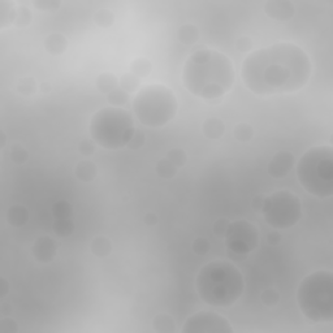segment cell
I'll return each mask as SVG.
<instances>
[{
    "label": "cell",
    "mask_w": 333,
    "mask_h": 333,
    "mask_svg": "<svg viewBox=\"0 0 333 333\" xmlns=\"http://www.w3.org/2000/svg\"><path fill=\"white\" fill-rule=\"evenodd\" d=\"M224 237L228 250L239 255L253 253L259 244L258 229L255 225L246 220L229 223Z\"/></svg>",
    "instance_id": "cell-9"
},
{
    "label": "cell",
    "mask_w": 333,
    "mask_h": 333,
    "mask_svg": "<svg viewBox=\"0 0 333 333\" xmlns=\"http://www.w3.org/2000/svg\"><path fill=\"white\" fill-rule=\"evenodd\" d=\"M265 196H256L253 198V202H251V204H253L254 210L255 211H260L261 210V206H263V202H265Z\"/></svg>",
    "instance_id": "cell-44"
},
{
    "label": "cell",
    "mask_w": 333,
    "mask_h": 333,
    "mask_svg": "<svg viewBox=\"0 0 333 333\" xmlns=\"http://www.w3.org/2000/svg\"><path fill=\"white\" fill-rule=\"evenodd\" d=\"M133 111L144 125L160 128L167 125L177 112V99L164 85H150L142 89L133 102Z\"/></svg>",
    "instance_id": "cell-7"
},
{
    "label": "cell",
    "mask_w": 333,
    "mask_h": 333,
    "mask_svg": "<svg viewBox=\"0 0 333 333\" xmlns=\"http://www.w3.org/2000/svg\"><path fill=\"white\" fill-rule=\"evenodd\" d=\"M267 242L270 245H279L281 242V235H280V233L277 230H272L271 233H268Z\"/></svg>",
    "instance_id": "cell-43"
},
{
    "label": "cell",
    "mask_w": 333,
    "mask_h": 333,
    "mask_svg": "<svg viewBox=\"0 0 333 333\" xmlns=\"http://www.w3.org/2000/svg\"><path fill=\"white\" fill-rule=\"evenodd\" d=\"M297 175L306 192L319 198L333 194V150L318 146L307 150L297 165Z\"/></svg>",
    "instance_id": "cell-5"
},
{
    "label": "cell",
    "mask_w": 333,
    "mask_h": 333,
    "mask_svg": "<svg viewBox=\"0 0 333 333\" xmlns=\"http://www.w3.org/2000/svg\"><path fill=\"white\" fill-rule=\"evenodd\" d=\"M265 12L273 20L288 21L294 16L296 8L289 0H270L265 4Z\"/></svg>",
    "instance_id": "cell-13"
},
{
    "label": "cell",
    "mask_w": 333,
    "mask_h": 333,
    "mask_svg": "<svg viewBox=\"0 0 333 333\" xmlns=\"http://www.w3.org/2000/svg\"><path fill=\"white\" fill-rule=\"evenodd\" d=\"M17 90L22 95H33L37 91V82L33 77H23L18 83Z\"/></svg>",
    "instance_id": "cell-34"
},
{
    "label": "cell",
    "mask_w": 333,
    "mask_h": 333,
    "mask_svg": "<svg viewBox=\"0 0 333 333\" xmlns=\"http://www.w3.org/2000/svg\"><path fill=\"white\" fill-rule=\"evenodd\" d=\"M196 287L198 296L207 304L213 307H229L241 297L245 281L234 265L215 260L201 268Z\"/></svg>",
    "instance_id": "cell-3"
},
{
    "label": "cell",
    "mask_w": 333,
    "mask_h": 333,
    "mask_svg": "<svg viewBox=\"0 0 333 333\" xmlns=\"http://www.w3.org/2000/svg\"><path fill=\"white\" fill-rule=\"evenodd\" d=\"M94 21L101 28H109L115 21V16L109 9H99L94 15Z\"/></svg>",
    "instance_id": "cell-29"
},
{
    "label": "cell",
    "mask_w": 333,
    "mask_h": 333,
    "mask_svg": "<svg viewBox=\"0 0 333 333\" xmlns=\"http://www.w3.org/2000/svg\"><path fill=\"white\" fill-rule=\"evenodd\" d=\"M17 8L13 3H9L7 0H0V28L4 29L6 26L15 23Z\"/></svg>",
    "instance_id": "cell-18"
},
{
    "label": "cell",
    "mask_w": 333,
    "mask_h": 333,
    "mask_svg": "<svg viewBox=\"0 0 333 333\" xmlns=\"http://www.w3.org/2000/svg\"><path fill=\"white\" fill-rule=\"evenodd\" d=\"M118 85H120V89H123L124 91L130 94V92H134L138 89V86H139V77L133 75L132 72L125 73L118 80Z\"/></svg>",
    "instance_id": "cell-26"
},
{
    "label": "cell",
    "mask_w": 333,
    "mask_h": 333,
    "mask_svg": "<svg viewBox=\"0 0 333 333\" xmlns=\"http://www.w3.org/2000/svg\"><path fill=\"white\" fill-rule=\"evenodd\" d=\"M251 46H253V43H251V39L249 37H241L237 40V43H235L237 50H240L242 52H247L251 49Z\"/></svg>",
    "instance_id": "cell-42"
},
{
    "label": "cell",
    "mask_w": 333,
    "mask_h": 333,
    "mask_svg": "<svg viewBox=\"0 0 333 333\" xmlns=\"http://www.w3.org/2000/svg\"><path fill=\"white\" fill-rule=\"evenodd\" d=\"M32 21V13H30L29 8L28 7H18L17 8V15H16L15 25L18 26V28H23V26H28Z\"/></svg>",
    "instance_id": "cell-35"
},
{
    "label": "cell",
    "mask_w": 333,
    "mask_h": 333,
    "mask_svg": "<svg viewBox=\"0 0 333 333\" xmlns=\"http://www.w3.org/2000/svg\"><path fill=\"white\" fill-rule=\"evenodd\" d=\"M18 328L16 322L13 319H2V322H0V332L2 333H15L17 332Z\"/></svg>",
    "instance_id": "cell-39"
},
{
    "label": "cell",
    "mask_w": 333,
    "mask_h": 333,
    "mask_svg": "<svg viewBox=\"0 0 333 333\" xmlns=\"http://www.w3.org/2000/svg\"><path fill=\"white\" fill-rule=\"evenodd\" d=\"M298 306L308 320L330 323L333 320V275L316 271L302 280L297 292Z\"/></svg>",
    "instance_id": "cell-4"
},
{
    "label": "cell",
    "mask_w": 333,
    "mask_h": 333,
    "mask_svg": "<svg viewBox=\"0 0 333 333\" xmlns=\"http://www.w3.org/2000/svg\"><path fill=\"white\" fill-rule=\"evenodd\" d=\"M52 228L59 237H68L75 230V224L72 219H55Z\"/></svg>",
    "instance_id": "cell-23"
},
{
    "label": "cell",
    "mask_w": 333,
    "mask_h": 333,
    "mask_svg": "<svg viewBox=\"0 0 333 333\" xmlns=\"http://www.w3.org/2000/svg\"><path fill=\"white\" fill-rule=\"evenodd\" d=\"M9 155H11L12 161L16 164H25L28 158H29V154H28L26 149L23 146H21V145H13L11 147Z\"/></svg>",
    "instance_id": "cell-31"
},
{
    "label": "cell",
    "mask_w": 333,
    "mask_h": 333,
    "mask_svg": "<svg viewBox=\"0 0 333 333\" xmlns=\"http://www.w3.org/2000/svg\"><path fill=\"white\" fill-rule=\"evenodd\" d=\"M294 164L293 154L289 151H279L272 156L268 164V173L273 178H284Z\"/></svg>",
    "instance_id": "cell-12"
},
{
    "label": "cell",
    "mask_w": 333,
    "mask_h": 333,
    "mask_svg": "<svg viewBox=\"0 0 333 333\" xmlns=\"http://www.w3.org/2000/svg\"><path fill=\"white\" fill-rule=\"evenodd\" d=\"M311 70L310 58L304 50L281 42L251 52L242 64L241 77L254 94L275 95L306 86Z\"/></svg>",
    "instance_id": "cell-1"
},
{
    "label": "cell",
    "mask_w": 333,
    "mask_h": 333,
    "mask_svg": "<svg viewBox=\"0 0 333 333\" xmlns=\"http://www.w3.org/2000/svg\"><path fill=\"white\" fill-rule=\"evenodd\" d=\"M145 223H146L147 225H150V227H152V225H155L156 223H158V216L152 212L146 213V216H145Z\"/></svg>",
    "instance_id": "cell-45"
},
{
    "label": "cell",
    "mask_w": 333,
    "mask_h": 333,
    "mask_svg": "<svg viewBox=\"0 0 333 333\" xmlns=\"http://www.w3.org/2000/svg\"><path fill=\"white\" fill-rule=\"evenodd\" d=\"M254 135V129L249 124H239L234 128V137L240 142H249Z\"/></svg>",
    "instance_id": "cell-30"
},
{
    "label": "cell",
    "mask_w": 333,
    "mask_h": 333,
    "mask_svg": "<svg viewBox=\"0 0 333 333\" xmlns=\"http://www.w3.org/2000/svg\"><path fill=\"white\" fill-rule=\"evenodd\" d=\"M55 219H72V206L66 201H59L52 206Z\"/></svg>",
    "instance_id": "cell-28"
},
{
    "label": "cell",
    "mask_w": 333,
    "mask_h": 333,
    "mask_svg": "<svg viewBox=\"0 0 333 333\" xmlns=\"http://www.w3.org/2000/svg\"><path fill=\"white\" fill-rule=\"evenodd\" d=\"M144 144H145L144 132H142V130L135 129L134 135H133L132 139H130L128 147H129V149H132V150H138V149H141V147L144 146Z\"/></svg>",
    "instance_id": "cell-38"
},
{
    "label": "cell",
    "mask_w": 333,
    "mask_h": 333,
    "mask_svg": "<svg viewBox=\"0 0 333 333\" xmlns=\"http://www.w3.org/2000/svg\"><path fill=\"white\" fill-rule=\"evenodd\" d=\"M134 133L132 115L118 107L102 108L92 116L90 124L92 141L107 150H118L128 146Z\"/></svg>",
    "instance_id": "cell-6"
},
{
    "label": "cell",
    "mask_w": 333,
    "mask_h": 333,
    "mask_svg": "<svg viewBox=\"0 0 333 333\" xmlns=\"http://www.w3.org/2000/svg\"><path fill=\"white\" fill-rule=\"evenodd\" d=\"M260 211L273 229H289L301 219L302 203L294 193L280 190L266 197Z\"/></svg>",
    "instance_id": "cell-8"
},
{
    "label": "cell",
    "mask_w": 333,
    "mask_h": 333,
    "mask_svg": "<svg viewBox=\"0 0 333 333\" xmlns=\"http://www.w3.org/2000/svg\"><path fill=\"white\" fill-rule=\"evenodd\" d=\"M68 39L60 33H52L44 39V49L51 55H61L66 51Z\"/></svg>",
    "instance_id": "cell-14"
},
{
    "label": "cell",
    "mask_w": 333,
    "mask_h": 333,
    "mask_svg": "<svg viewBox=\"0 0 333 333\" xmlns=\"http://www.w3.org/2000/svg\"><path fill=\"white\" fill-rule=\"evenodd\" d=\"M76 177L82 182H90L97 177V165L90 160H82L75 168Z\"/></svg>",
    "instance_id": "cell-16"
},
{
    "label": "cell",
    "mask_w": 333,
    "mask_h": 333,
    "mask_svg": "<svg viewBox=\"0 0 333 333\" xmlns=\"http://www.w3.org/2000/svg\"><path fill=\"white\" fill-rule=\"evenodd\" d=\"M4 144H6V135H4V133L2 132V144H0V146L3 147Z\"/></svg>",
    "instance_id": "cell-48"
},
{
    "label": "cell",
    "mask_w": 333,
    "mask_h": 333,
    "mask_svg": "<svg viewBox=\"0 0 333 333\" xmlns=\"http://www.w3.org/2000/svg\"><path fill=\"white\" fill-rule=\"evenodd\" d=\"M152 65L150 63V60L145 58H138L135 59L134 61L130 65V70H132L133 75H135L137 77H145V76H149L150 72H151Z\"/></svg>",
    "instance_id": "cell-25"
},
{
    "label": "cell",
    "mask_w": 333,
    "mask_h": 333,
    "mask_svg": "<svg viewBox=\"0 0 333 333\" xmlns=\"http://www.w3.org/2000/svg\"><path fill=\"white\" fill-rule=\"evenodd\" d=\"M58 253V245L49 235H42L35 240L32 246V254L39 263H50Z\"/></svg>",
    "instance_id": "cell-11"
},
{
    "label": "cell",
    "mask_w": 333,
    "mask_h": 333,
    "mask_svg": "<svg viewBox=\"0 0 333 333\" xmlns=\"http://www.w3.org/2000/svg\"><path fill=\"white\" fill-rule=\"evenodd\" d=\"M154 329L156 332L160 333H172L176 330L175 327V320L171 315L168 314H159L155 319H154Z\"/></svg>",
    "instance_id": "cell-22"
},
{
    "label": "cell",
    "mask_w": 333,
    "mask_h": 333,
    "mask_svg": "<svg viewBox=\"0 0 333 333\" xmlns=\"http://www.w3.org/2000/svg\"><path fill=\"white\" fill-rule=\"evenodd\" d=\"M118 80L112 73H102L95 80V86L98 87V90L103 94H109L115 89H117Z\"/></svg>",
    "instance_id": "cell-20"
},
{
    "label": "cell",
    "mask_w": 333,
    "mask_h": 333,
    "mask_svg": "<svg viewBox=\"0 0 333 333\" xmlns=\"http://www.w3.org/2000/svg\"><path fill=\"white\" fill-rule=\"evenodd\" d=\"M107 101H108L109 104H112V107L120 108V106H124V104H127L129 102V94L118 87V89H115L113 91L107 94Z\"/></svg>",
    "instance_id": "cell-27"
},
{
    "label": "cell",
    "mask_w": 333,
    "mask_h": 333,
    "mask_svg": "<svg viewBox=\"0 0 333 333\" xmlns=\"http://www.w3.org/2000/svg\"><path fill=\"white\" fill-rule=\"evenodd\" d=\"M0 284H2V289H0V292H2V298H4V297L8 294L9 292V285H8V281H7L6 279H2V281H0Z\"/></svg>",
    "instance_id": "cell-46"
},
{
    "label": "cell",
    "mask_w": 333,
    "mask_h": 333,
    "mask_svg": "<svg viewBox=\"0 0 333 333\" xmlns=\"http://www.w3.org/2000/svg\"><path fill=\"white\" fill-rule=\"evenodd\" d=\"M228 225H229V221L227 219H219V220H216L215 224H213V233H215V235L224 237L225 233H227Z\"/></svg>",
    "instance_id": "cell-41"
},
{
    "label": "cell",
    "mask_w": 333,
    "mask_h": 333,
    "mask_svg": "<svg viewBox=\"0 0 333 333\" xmlns=\"http://www.w3.org/2000/svg\"><path fill=\"white\" fill-rule=\"evenodd\" d=\"M184 85L193 95L218 99L234 82V68L228 56L215 50H198L186 60L182 72Z\"/></svg>",
    "instance_id": "cell-2"
},
{
    "label": "cell",
    "mask_w": 333,
    "mask_h": 333,
    "mask_svg": "<svg viewBox=\"0 0 333 333\" xmlns=\"http://www.w3.org/2000/svg\"><path fill=\"white\" fill-rule=\"evenodd\" d=\"M91 251L98 258H106L112 253V244L107 237H97L91 242Z\"/></svg>",
    "instance_id": "cell-21"
},
{
    "label": "cell",
    "mask_w": 333,
    "mask_h": 333,
    "mask_svg": "<svg viewBox=\"0 0 333 333\" xmlns=\"http://www.w3.org/2000/svg\"><path fill=\"white\" fill-rule=\"evenodd\" d=\"M33 6L40 11L55 12L60 7V2H58V0H35V2H33Z\"/></svg>",
    "instance_id": "cell-36"
},
{
    "label": "cell",
    "mask_w": 333,
    "mask_h": 333,
    "mask_svg": "<svg viewBox=\"0 0 333 333\" xmlns=\"http://www.w3.org/2000/svg\"><path fill=\"white\" fill-rule=\"evenodd\" d=\"M193 251L198 255H206L210 251V242L207 241L206 239H197L194 240L192 245Z\"/></svg>",
    "instance_id": "cell-37"
},
{
    "label": "cell",
    "mask_w": 333,
    "mask_h": 333,
    "mask_svg": "<svg viewBox=\"0 0 333 333\" xmlns=\"http://www.w3.org/2000/svg\"><path fill=\"white\" fill-rule=\"evenodd\" d=\"M167 159L170 161H172L173 164H175L176 167H184L185 164H186V160H187V156H186V152L184 151L182 149H172L168 151V154H167Z\"/></svg>",
    "instance_id": "cell-32"
},
{
    "label": "cell",
    "mask_w": 333,
    "mask_h": 333,
    "mask_svg": "<svg viewBox=\"0 0 333 333\" xmlns=\"http://www.w3.org/2000/svg\"><path fill=\"white\" fill-rule=\"evenodd\" d=\"M203 134L206 135L208 139H219L223 137L225 132V125L223 123V120L218 117H210L207 118L203 123Z\"/></svg>",
    "instance_id": "cell-15"
},
{
    "label": "cell",
    "mask_w": 333,
    "mask_h": 333,
    "mask_svg": "<svg viewBox=\"0 0 333 333\" xmlns=\"http://www.w3.org/2000/svg\"><path fill=\"white\" fill-rule=\"evenodd\" d=\"M177 38L182 44L192 46V44H194L198 42L199 32H198V29H197V26L192 25V23H185V25H182L178 28Z\"/></svg>",
    "instance_id": "cell-19"
},
{
    "label": "cell",
    "mask_w": 333,
    "mask_h": 333,
    "mask_svg": "<svg viewBox=\"0 0 333 333\" xmlns=\"http://www.w3.org/2000/svg\"><path fill=\"white\" fill-rule=\"evenodd\" d=\"M260 301L261 303L268 306V307H272V306H276V304L280 302V294L277 290L275 289H266L261 292L260 294Z\"/></svg>",
    "instance_id": "cell-33"
},
{
    "label": "cell",
    "mask_w": 333,
    "mask_h": 333,
    "mask_svg": "<svg viewBox=\"0 0 333 333\" xmlns=\"http://www.w3.org/2000/svg\"><path fill=\"white\" fill-rule=\"evenodd\" d=\"M156 173H158L160 177L168 178V180H170V178L175 177L176 173H177V167H176L172 161L164 158L161 159V160H159L158 164H156Z\"/></svg>",
    "instance_id": "cell-24"
},
{
    "label": "cell",
    "mask_w": 333,
    "mask_h": 333,
    "mask_svg": "<svg viewBox=\"0 0 333 333\" xmlns=\"http://www.w3.org/2000/svg\"><path fill=\"white\" fill-rule=\"evenodd\" d=\"M95 142L90 141V139H83L82 142H80V146H78V151L82 154L83 156H90L94 154L95 151Z\"/></svg>",
    "instance_id": "cell-40"
},
{
    "label": "cell",
    "mask_w": 333,
    "mask_h": 333,
    "mask_svg": "<svg viewBox=\"0 0 333 333\" xmlns=\"http://www.w3.org/2000/svg\"><path fill=\"white\" fill-rule=\"evenodd\" d=\"M40 90H42V92H50V90H51V87H50V85L47 82H43L42 85H40Z\"/></svg>",
    "instance_id": "cell-47"
},
{
    "label": "cell",
    "mask_w": 333,
    "mask_h": 333,
    "mask_svg": "<svg viewBox=\"0 0 333 333\" xmlns=\"http://www.w3.org/2000/svg\"><path fill=\"white\" fill-rule=\"evenodd\" d=\"M7 220L16 228L23 227L29 220V212L23 206H12L7 212Z\"/></svg>",
    "instance_id": "cell-17"
},
{
    "label": "cell",
    "mask_w": 333,
    "mask_h": 333,
    "mask_svg": "<svg viewBox=\"0 0 333 333\" xmlns=\"http://www.w3.org/2000/svg\"><path fill=\"white\" fill-rule=\"evenodd\" d=\"M184 333H233V328L224 316L208 311H201L185 322Z\"/></svg>",
    "instance_id": "cell-10"
}]
</instances>
